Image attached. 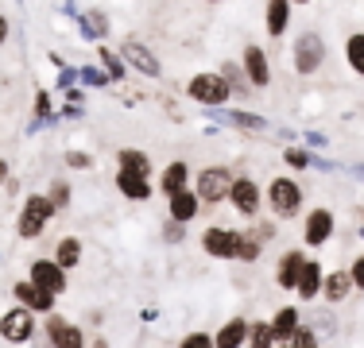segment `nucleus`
Returning <instances> with one entry per match:
<instances>
[{
    "instance_id": "nucleus-1",
    "label": "nucleus",
    "mask_w": 364,
    "mask_h": 348,
    "mask_svg": "<svg viewBox=\"0 0 364 348\" xmlns=\"http://www.w3.org/2000/svg\"><path fill=\"white\" fill-rule=\"evenodd\" d=\"M306 205V190H302L299 178L291 174H275L272 182L264 186V209L275 217V221H294Z\"/></svg>"
},
{
    "instance_id": "nucleus-2",
    "label": "nucleus",
    "mask_w": 364,
    "mask_h": 348,
    "mask_svg": "<svg viewBox=\"0 0 364 348\" xmlns=\"http://www.w3.org/2000/svg\"><path fill=\"white\" fill-rule=\"evenodd\" d=\"M55 217H58V205L47 197V190H43V194H28L20 202V213H16V236L28 240V244L39 240Z\"/></svg>"
},
{
    "instance_id": "nucleus-3",
    "label": "nucleus",
    "mask_w": 364,
    "mask_h": 348,
    "mask_svg": "<svg viewBox=\"0 0 364 348\" xmlns=\"http://www.w3.org/2000/svg\"><path fill=\"white\" fill-rule=\"evenodd\" d=\"M326 58H329V47H326L322 31L302 28L299 35H294V43H291V66H294V74H299V77H314L318 70L326 66Z\"/></svg>"
},
{
    "instance_id": "nucleus-4",
    "label": "nucleus",
    "mask_w": 364,
    "mask_h": 348,
    "mask_svg": "<svg viewBox=\"0 0 364 348\" xmlns=\"http://www.w3.org/2000/svg\"><path fill=\"white\" fill-rule=\"evenodd\" d=\"M232 167H225V163H210V167L194 170V182L190 186L198 190V197H202L205 209H218L221 202H229V186H232Z\"/></svg>"
},
{
    "instance_id": "nucleus-5",
    "label": "nucleus",
    "mask_w": 364,
    "mask_h": 348,
    "mask_svg": "<svg viewBox=\"0 0 364 348\" xmlns=\"http://www.w3.org/2000/svg\"><path fill=\"white\" fill-rule=\"evenodd\" d=\"M186 93L194 104H202V109H221V104H229L232 101V89H229V82L218 74V70H202V74H194L186 82Z\"/></svg>"
},
{
    "instance_id": "nucleus-6",
    "label": "nucleus",
    "mask_w": 364,
    "mask_h": 348,
    "mask_svg": "<svg viewBox=\"0 0 364 348\" xmlns=\"http://www.w3.org/2000/svg\"><path fill=\"white\" fill-rule=\"evenodd\" d=\"M39 313H31L28 306H20L16 302L12 310L0 313V341L4 344H31V337L39 333Z\"/></svg>"
},
{
    "instance_id": "nucleus-7",
    "label": "nucleus",
    "mask_w": 364,
    "mask_h": 348,
    "mask_svg": "<svg viewBox=\"0 0 364 348\" xmlns=\"http://www.w3.org/2000/svg\"><path fill=\"white\" fill-rule=\"evenodd\" d=\"M229 205L237 217L252 221V217L264 213V186H259L256 178H248V174H237L232 186H229Z\"/></svg>"
},
{
    "instance_id": "nucleus-8",
    "label": "nucleus",
    "mask_w": 364,
    "mask_h": 348,
    "mask_svg": "<svg viewBox=\"0 0 364 348\" xmlns=\"http://www.w3.org/2000/svg\"><path fill=\"white\" fill-rule=\"evenodd\" d=\"M43 337H47L55 348H90V337H85L82 325H74L70 317H63V313L50 310L47 317H43Z\"/></svg>"
},
{
    "instance_id": "nucleus-9",
    "label": "nucleus",
    "mask_w": 364,
    "mask_h": 348,
    "mask_svg": "<svg viewBox=\"0 0 364 348\" xmlns=\"http://www.w3.org/2000/svg\"><path fill=\"white\" fill-rule=\"evenodd\" d=\"M337 236V213L326 205L306 209V221H302V244L306 248H326L329 240Z\"/></svg>"
},
{
    "instance_id": "nucleus-10",
    "label": "nucleus",
    "mask_w": 364,
    "mask_h": 348,
    "mask_svg": "<svg viewBox=\"0 0 364 348\" xmlns=\"http://www.w3.org/2000/svg\"><path fill=\"white\" fill-rule=\"evenodd\" d=\"M198 244H202V251L210 259H237L240 229H232V224H205Z\"/></svg>"
},
{
    "instance_id": "nucleus-11",
    "label": "nucleus",
    "mask_w": 364,
    "mask_h": 348,
    "mask_svg": "<svg viewBox=\"0 0 364 348\" xmlns=\"http://www.w3.org/2000/svg\"><path fill=\"white\" fill-rule=\"evenodd\" d=\"M28 278H31V283H39L43 290H50L55 298H63L66 286H70V275L55 263V256H36V259H31V263H28Z\"/></svg>"
},
{
    "instance_id": "nucleus-12",
    "label": "nucleus",
    "mask_w": 364,
    "mask_h": 348,
    "mask_svg": "<svg viewBox=\"0 0 364 348\" xmlns=\"http://www.w3.org/2000/svg\"><path fill=\"white\" fill-rule=\"evenodd\" d=\"M240 66H245L248 85H252L256 93H264L267 85H272V55H267L259 43H245V50H240Z\"/></svg>"
},
{
    "instance_id": "nucleus-13",
    "label": "nucleus",
    "mask_w": 364,
    "mask_h": 348,
    "mask_svg": "<svg viewBox=\"0 0 364 348\" xmlns=\"http://www.w3.org/2000/svg\"><path fill=\"white\" fill-rule=\"evenodd\" d=\"M120 58L128 62V70H136V74L151 77V82H159V77H163L159 55H155L151 47H144L140 39H124V43H120Z\"/></svg>"
},
{
    "instance_id": "nucleus-14",
    "label": "nucleus",
    "mask_w": 364,
    "mask_h": 348,
    "mask_svg": "<svg viewBox=\"0 0 364 348\" xmlns=\"http://www.w3.org/2000/svg\"><path fill=\"white\" fill-rule=\"evenodd\" d=\"M210 116L218 120V124L225 128H232V132H256V136H264V132H272V124H267V116H259V112L252 109H210Z\"/></svg>"
},
{
    "instance_id": "nucleus-15",
    "label": "nucleus",
    "mask_w": 364,
    "mask_h": 348,
    "mask_svg": "<svg viewBox=\"0 0 364 348\" xmlns=\"http://www.w3.org/2000/svg\"><path fill=\"white\" fill-rule=\"evenodd\" d=\"M117 190H120V197H128V202H151V194H155V178L151 174H144V170H132V167H117Z\"/></svg>"
},
{
    "instance_id": "nucleus-16",
    "label": "nucleus",
    "mask_w": 364,
    "mask_h": 348,
    "mask_svg": "<svg viewBox=\"0 0 364 348\" xmlns=\"http://www.w3.org/2000/svg\"><path fill=\"white\" fill-rule=\"evenodd\" d=\"M12 298L20 302V306H28L31 313H39V317H47L50 310H55V294L43 290L39 283H31V278H20V283H12Z\"/></svg>"
},
{
    "instance_id": "nucleus-17",
    "label": "nucleus",
    "mask_w": 364,
    "mask_h": 348,
    "mask_svg": "<svg viewBox=\"0 0 364 348\" xmlns=\"http://www.w3.org/2000/svg\"><path fill=\"white\" fill-rule=\"evenodd\" d=\"M306 263V248H287L279 259H275V286L279 290L294 294V283H299V271Z\"/></svg>"
},
{
    "instance_id": "nucleus-18",
    "label": "nucleus",
    "mask_w": 364,
    "mask_h": 348,
    "mask_svg": "<svg viewBox=\"0 0 364 348\" xmlns=\"http://www.w3.org/2000/svg\"><path fill=\"white\" fill-rule=\"evenodd\" d=\"M322 278H326V267L306 256V263H302V271H299V283H294V298L299 302H318L322 298Z\"/></svg>"
},
{
    "instance_id": "nucleus-19",
    "label": "nucleus",
    "mask_w": 364,
    "mask_h": 348,
    "mask_svg": "<svg viewBox=\"0 0 364 348\" xmlns=\"http://www.w3.org/2000/svg\"><path fill=\"white\" fill-rule=\"evenodd\" d=\"M291 12H294L291 0H264V31L272 43L291 31Z\"/></svg>"
},
{
    "instance_id": "nucleus-20",
    "label": "nucleus",
    "mask_w": 364,
    "mask_h": 348,
    "mask_svg": "<svg viewBox=\"0 0 364 348\" xmlns=\"http://www.w3.org/2000/svg\"><path fill=\"white\" fill-rule=\"evenodd\" d=\"M190 182H194V170H190V163L186 159H175V163H167L159 174H155V190L159 194H178V190H186Z\"/></svg>"
},
{
    "instance_id": "nucleus-21",
    "label": "nucleus",
    "mask_w": 364,
    "mask_h": 348,
    "mask_svg": "<svg viewBox=\"0 0 364 348\" xmlns=\"http://www.w3.org/2000/svg\"><path fill=\"white\" fill-rule=\"evenodd\" d=\"M74 23H77V35H82L85 43H93V47H97V43H105L109 35H112V23H109V16L101 12V8H85Z\"/></svg>"
},
{
    "instance_id": "nucleus-22",
    "label": "nucleus",
    "mask_w": 364,
    "mask_h": 348,
    "mask_svg": "<svg viewBox=\"0 0 364 348\" xmlns=\"http://www.w3.org/2000/svg\"><path fill=\"white\" fill-rule=\"evenodd\" d=\"M202 197H198V190L194 186H186V190H178V194H171L167 197V217L171 221H182V224H190L198 213H202Z\"/></svg>"
},
{
    "instance_id": "nucleus-23",
    "label": "nucleus",
    "mask_w": 364,
    "mask_h": 348,
    "mask_svg": "<svg viewBox=\"0 0 364 348\" xmlns=\"http://www.w3.org/2000/svg\"><path fill=\"white\" fill-rule=\"evenodd\" d=\"M248 329H252V317H245V313L229 317L213 333V348H248Z\"/></svg>"
},
{
    "instance_id": "nucleus-24",
    "label": "nucleus",
    "mask_w": 364,
    "mask_h": 348,
    "mask_svg": "<svg viewBox=\"0 0 364 348\" xmlns=\"http://www.w3.org/2000/svg\"><path fill=\"white\" fill-rule=\"evenodd\" d=\"M272 337H275V344H287L294 333H299V325H302V310L294 306V302H287V306H279L272 313Z\"/></svg>"
},
{
    "instance_id": "nucleus-25",
    "label": "nucleus",
    "mask_w": 364,
    "mask_h": 348,
    "mask_svg": "<svg viewBox=\"0 0 364 348\" xmlns=\"http://www.w3.org/2000/svg\"><path fill=\"white\" fill-rule=\"evenodd\" d=\"M353 294V275H349V267L345 271H326V278H322V302L326 306H341L345 298Z\"/></svg>"
},
{
    "instance_id": "nucleus-26",
    "label": "nucleus",
    "mask_w": 364,
    "mask_h": 348,
    "mask_svg": "<svg viewBox=\"0 0 364 348\" xmlns=\"http://www.w3.org/2000/svg\"><path fill=\"white\" fill-rule=\"evenodd\" d=\"M218 74L229 82V89H232V97H237V101H248L256 93L252 85H248V74H245V66H240V58H237V62H221Z\"/></svg>"
},
{
    "instance_id": "nucleus-27",
    "label": "nucleus",
    "mask_w": 364,
    "mask_h": 348,
    "mask_svg": "<svg viewBox=\"0 0 364 348\" xmlns=\"http://www.w3.org/2000/svg\"><path fill=\"white\" fill-rule=\"evenodd\" d=\"M85 248H82V236H58L55 240V263L63 267V271H74L77 263H82Z\"/></svg>"
},
{
    "instance_id": "nucleus-28",
    "label": "nucleus",
    "mask_w": 364,
    "mask_h": 348,
    "mask_svg": "<svg viewBox=\"0 0 364 348\" xmlns=\"http://www.w3.org/2000/svg\"><path fill=\"white\" fill-rule=\"evenodd\" d=\"M97 62L105 66V74L112 77V85H124L128 82V62L120 58V50L105 47V43H97Z\"/></svg>"
},
{
    "instance_id": "nucleus-29",
    "label": "nucleus",
    "mask_w": 364,
    "mask_h": 348,
    "mask_svg": "<svg viewBox=\"0 0 364 348\" xmlns=\"http://www.w3.org/2000/svg\"><path fill=\"white\" fill-rule=\"evenodd\" d=\"M341 55H345V66H349L357 77H364V31H353L349 39H345Z\"/></svg>"
},
{
    "instance_id": "nucleus-30",
    "label": "nucleus",
    "mask_w": 364,
    "mask_h": 348,
    "mask_svg": "<svg viewBox=\"0 0 364 348\" xmlns=\"http://www.w3.org/2000/svg\"><path fill=\"white\" fill-rule=\"evenodd\" d=\"M117 167H132V170H144L155 178V167H151V155L144 147H120L117 151Z\"/></svg>"
},
{
    "instance_id": "nucleus-31",
    "label": "nucleus",
    "mask_w": 364,
    "mask_h": 348,
    "mask_svg": "<svg viewBox=\"0 0 364 348\" xmlns=\"http://www.w3.org/2000/svg\"><path fill=\"white\" fill-rule=\"evenodd\" d=\"M302 321H306V325L314 329L318 337H337V317H333V306L310 310V313H306V317H302Z\"/></svg>"
},
{
    "instance_id": "nucleus-32",
    "label": "nucleus",
    "mask_w": 364,
    "mask_h": 348,
    "mask_svg": "<svg viewBox=\"0 0 364 348\" xmlns=\"http://www.w3.org/2000/svg\"><path fill=\"white\" fill-rule=\"evenodd\" d=\"M31 116L43 120V124H55V120H58V109H55L50 89H36V97H31Z\"/></svg>"
},
{
    "instance_id": "nucleus-33",
    "label": "nucleus",
    "mask_w": 364,
    "mask_h": 348,
    "mask_svg": "<svg viewBox=\"0 0 364 348\" xmlns=\"http://www.w3.org/2000/svg\"><path fill=\"white\" fill-rule=\"evenodd\" d=\"M248 348H275L272 321H267V317H252V329H248Z\"/></svg>"
},
{
    "instance_id": "nucleus-34",
    "label": "nucleus",
    "mask_w": 364,
    "mask_h": 348,
    "mask_svg": "<svg viewBox=\"0 0 364 348\" xmlns=\"http://www.w3.org/2000/svg\"><path fill=\"white\" fill-rule=\"evenodd\" d=\"M47 197L58 205V213H66L74 202V190H70V178H50V186H47Z\"/></svg>"
},
{
    "instance_id": "nucleus-35",
    "label": "nucleus",
    "mask_w": 364,
    "mask_h": 348,
    "mask_svg": "<svg viewBox=\"0 0 364 348\" xmlns=\"http://www.w3.org/2000/svg\"><path fill=\"white\" fill-rule=\"evenodd\" d=\"M77 74H82L85 89H109V85H112V77L105 74V66H77Z\"/></svg>"
},
{
    "instance_id": "nucleus-36",
    "label": "nucleus",
    "mask_w": 364,
    "mask_h": 348,
    "mask_svg": "<svg viewBox=\"0 0 364 348\" xmlns=\"http://www.w3.org/2000/svg\"><path fill=\"white\" fill-rule=\"evenodd\" d=\"M259 256H264V244H259V240H252V236H248L245 229H240V244H237V259H240V263H256Z\"/></svg>"
},
{
    "instance_id": "nucleus-37",
    "label": "nucleus",
    "mask_w": 364,
    "mask_h": 348,
    "mask_svg": "<svg viewBox=\"0 0 364 348\" xmlns=\"http://www.w3.org/2000/svg\"><path fill=\"white\" fill-rule=\"evenodd\" d=\"M287 344H291V348H322V337H318L314 329H310L306 321H302V325H299V333H294Z\"/></svg>"
},
{
    "instance_id": "nucleus-38",
    "label": "nucleus",
    "mask_w": 364,
    "mask_h": 348,
    "mask_svg": "<svg viewBox=\"0 0 364 348\" xmlns=\"http://www.w3.org/2000/svg\"><path fill=\"white\" fill-rule=\"evenodd\" d=\"M178 348H213V333H205V329H194V333H182Z\"/></svg>"
},
{
    "instance_id": "nucleus-39",
    "label": "nucleus",
    "mask_w": 364,
    "mask_h": 348,
    "mask_svg": "<svg viewBox=\"0 0 364 348\" xmlns=\"http://www.w3.org/2000/svg\"><path fill=\"white\" fill-rule=\"evenodd\" d=\"M77 82H82V74H77V66H70V62H66L63 70H58V82H55V89H58V93H63V89H74Z\"/></svg>"
},
{
    "instance_id": "nucleus-40",
    "label": "nucleus",
    "mask_w": 364,
    "mask_h": 348,
    "mask_svg": "<svg viewBox=\"0 0 364 348\" xmlns=\"http://www.w3.org/2000/svg\"><path fill=\"white\" fill-rule=\"evenodd\" d=\"M63 163H66L70 170H90V167H93V155H90V151H66Z\"/></svg>"
},
{
    "instance_id": "nucleus-41",
    "label": "nucleus",
    "mask_w": 364,
    "mask_h": 348,
    "mask_svg": "<svg viewBox=\"0 0 364 348\" xmlns=\"http://www.w3.org/2000/svg\"><path fill=\"white\" fill-rule=\"evenodd\" d=\"M163 240H167V244H182V240H186V224L167 217V221H163Z\"/></svg>"
},
{
    "instance_id": "nucleus-42",
    "label": "nucleus",
    "mask_w": 364,
    "mask_h": 348,
    "mask_svg": "<svg viewBox=\"0 0 364 348\" xmlns=\"http://www.w3.org/2000/svg\"><path fill=\"white\" fill-rule=\"evenodd\" d=\"M349 275H353V290H360V294H364V251L349 263Z\"/></svg>"
},
{
    "instance_id": "nucleus-43",
    "label": "nucleus",
    "mask_w": 364,
    "mask_h": 348,
    "mask_svg": "<svg viewBox=\"0 0 364 348\" xmlns=\"http://www.w3.org/2000/svg\"><path fill=\"white\" fill-rule=\"evenodd\" d=\"M302 143L310 151H329V136H322V132H302Z\"/></svg>"
},
{
    "instance_id": "nucleus-44",
    "label": "nucleus",
    "mask_w": 364,
    "mask_h": 348,
    "mask_svg": "<svg viewBox=\"0 0 364 348\" xmlns=\"http://www.w3.org/2000/svg\"><path fill=\"white\" fill-rule=\"evenodd\" d=\"M85 112H82V104H74V101H66V104H58V120H82Z\"/></svg>"
},
{
    "instance_id": "nucleus-45",
    "label": "nucleus",
    "mask_w": 364,
    "mask_h": 348,
    "mask_svg": "<svg viewBox=\"0 0 364 348\" xmlns=\"http://www.w3.org/2000/svg\"><path fill=\"white\" fill-rule=\"evenodd\" d=\"M58 12L70 16V20H77V16H82V12H77V0H63V4H58Z\"/></svg>"
},
{
    "instance_id": "nucleus-46",
    "label": "nucleus",
    "mask_w": 364,
    "mask_h": 348,
    "mask_svg": "<svg viewBox=\"0 0 364 348\" xmlns=\"http://www.w3.org/2000/svg\"><path fill=\"white\" fill-rule=\"evenodd\" d=\"M8 35H12V20H8L4 12H0V47L8 43Z\"/></svg>"
},
{
    "instance_id": "nucleus-47",
    "label": "nucleus",
    "mask_w": 364,
    "mask_h": 348,
    "mask_svg": "<svg viewBox=\"0 0 364 348\" xmlns=\"http://www.w3.org/2000/svg\"><path fill=\"white\" fill-rule=\"evenodd\" d=\"M63 97H66V101H74V104H82V101H85V93L74 85V89H63Z\"/></svg>"
},
{
    "instance_id": "nucleus-48",
    "label": "nucleus",
    "mask_w": 364,
    "mask_h": 348,
    "mask_svg": "<svg viewBox=\"0 0 364 348\" xmlns=\"http://www.w3.org/2000/svg\"><path fill=\"white\" fill-rule=\"evenodd\" d=\"M8 178H12V167H8V159H0V186H8Z\"/></svg>"
},
{
    "instance_id": "nucleus-49",
    "label": "nucleus",
    "mask_w": 364,
    "mask_h": 348,
    "mask_svg": "<svg viewBox=\"0 0 364 348\" xmlns=\"http://www.w3.org/2000/svg\"><path fill=\"white\" fill-rule=\"evenodd\" d=\"M50 66H55V70H63V66H66V58L58 55V50H50Z\"/></svg>"
},
{
    "instance_id": "nucleus-50",
    "label": "nucleus",
    "mask_w": 364,
    "mask_h": 348,
    "mask_svg": "<svg viewBox=\"0 0 364 348\" xmlns=\"http://www.w3.org/2000/svg\"><path fill=\"white\" fill-rule=\"evenodd\" d=\"M90 348H109V344H105V337H97V341H93Z\"/></svg>"
},
{
    "instance_id": "nucleus-51",
    "label": "nucleus",
    "mask_w": 364,
    "mask_h": 348,
    "mask_svg": "<svg viewBox=\"0 0 364 348\" xmlns=\"http://www.w3.org/2000/svg\"><path fill=\"white\" fill-rule=\"evenodd\" d=\"M291 4H310V0H291Z\"/></svg>"
},
{
    "instance_id": "nucleus-52",
    "label": "nucleus",
    "mask_w": 364,
    "mask_h": 348,
    "mask_svg": "<svg viewBox=\"0 0 364 348\" xmlns=\"http://www.w3.org/2000/svg\"><path fill=\"white\" fill-rule=\"evenodd\" d=\"M210 4H225V0H210Z\"/></svg>"
},
{
    "instance_id": "nucleus-53",
    "label": "nucleus",
    "mask_w": 364,
    "mask_h": 348,
    "mask_svg": "<svg viewBox=\"0 0 364 348\" xmlns=\"http://www.w3.org/2000/svg\"><path fill=\"white\" fill-rule=\"evenodd\" d=\"M275 348H291V344H275Z\"/></svg>"
},
{
    "instance_id": "nucleus-54",
    "label": "nucleus",
    "mask_w": 364,
    "mask_h": 348,
    "mask_svg": "<svg viewBox=\"0 0 364 348\" xmlns=\"http://www.w3.org/2000/svg\"><path fill=\"white\" fill-rule=\"evenodd\" d=\"M357 174H364V167H357Z\"/></svg>"
},
{
    "instance_id": "nucleus-55",
    "label": "nucleus",
    "mask_w": 364,
    "mask_h": 348,
    "mask_svg": "<svg viewBox=\"0 0 364 348\" xmlns=\"http://www.w3.org/2000/svg\"><path fill=\"white\" fill-rule=\"evenodd\" d=\"M0 348H4V341H0Z\"/></svg>"
}]
</instances>
